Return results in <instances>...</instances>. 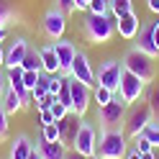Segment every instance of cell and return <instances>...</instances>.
Instances as JSON below:
<instances>
[{
  "mask_svg": "<svg viewBox=\"0 0 159 159\" xmlns=\"http://www.w3.org/2000/svg\"><path fill=\"white\" fill-rule=\"evenodd\" d=\"M126 152H128V146H126L123 128H103L100 136H98L95 157L98 159H123Z\"/></svg>",
  "mask_w": 159,
  "mask_h": 159,
  "instance_id": "1",
  "label": "cell"
},
{
  "mask_svg": "<svg viewBox=\"0 0 159 159\" xmlns=\"http://www.w3.org/2000/svg\"><path fill=\"white\" fill-rule=\"evenodd\" d=\"M82 28H85V36L90 39L93 44H105V41H111L113 34H116V18H113V16L87 13Z\"/></svg>",
  "mask_w": 159,
  "mask_h": 159,
  "instance_id": "2",
  "label": "cell"
},
{
  "mask_svg": "<svg viewBox=\"0 0 159 159\" xmlns=\"http://www.w3.org/2000/svg\"><path fill=\"white\" fill-rule=\"evenodd\" d=\"M152 105L149 103H134V105H128V111H126V118H123V134L126 139H136L139 134L146 128V123H152Z\"/></svg>",
  "mask_w": 159,
  "mask_h": 159,
  "instance_id": "3",
  "label": "cell"
},
{
  "mask_svg": "<svg viewBox=\"0 0 159 159\" xmlns=\"http://www.w3.org/2000/svg\"><path fill=\"white\" fill-rule=\"evenodd\" d=\"M123 62V69L126 72L136 75L139 80H144V82H152V80L157 77V67H154V57H149L144 52H139V49L134 46L131 52H126V57L121 59Z\"/></svg>",
  "mask_w": 159,
  "mask_h": 159,
  "instance_id": "4",
  "label": "cell"
},
{
  "mask_svg": "<svg viewBox=\"0 0 159 159\" xmlns=\"http://www.w3.org/2000/svg\"><path fill=\"white\" fill-rule=\"evenodd\" d=\"M126 111L128 105L121 100V95L113 93V100L98 108V118H100V126L103 128H123V118H126Z\"/></svg>",
  "mask_w": 159,
  "mask_h": 159,
  "instance_id": "5",
  "label": "cell"
},
{
  "mask_svg": "<svg viewBox=\"0 0 159 159\" xmlns=\"http://www.w3.org/2000/svg\"><path fill=\"white\" fill-rule=\"evenodd\" d=\"M144 80H139L136 75H131V72H126L123 69V75H121V82H118V95H121V100L126 103V105H134V103H139L141 100V95H144Z\"/></svg>",
  "mask_w": 159,
  "mask_h": 159,
  "instance_id": "6",
  "label": "cell"
},
{
  "mask_svg": "<svg viewBox=\"0 0 159 159\" xmlns=\"http://www.w3.org/2000/svg\"><path fill=\"white\" fill-rule=\"evenodd\" d=\"M72 149L80 152L82 157H93L95 154V149H98V131H95V126L90 121H80V128H77Z\"/></svg>",
  "mask_w": 159,
  "mask_h": 159,
  "instance_id": "7",
  "label": "cell"
},
{
  "mask_svg": "<svg viewBox=\"0 0 159 159\" xmlns=\"http://www.w3.org/2000/svg\"><path fill=\"white\" fill-rule=\"evenodd\" d=\"M69 77L77 80V82H82V85H87V87H95V85H98V77H95L93 67H90V59H87L85 52H80V49H77V54H75V59H72Z\"/></svg>",
  "mask_w": 159,
  "mask_h": 159,
  "instance_id": "8",
  "label": "cell"
},
{
  "mask_svg": "<svg viewBox=\"0 0 159 159\" xmlns=\"http://www.w3.org/2000/svg\"><path fill=\"white\" fill-rule=\"evenodd\" d=\"M121 75H123V62L118 59H105V62L98 67V85L108 87V90H118V82H121Z\"/></svg>",
  "mask_w": 159,
  "mask_h": 159,
  "instance_id": "9",
  "label": "cell"
},
{
  "mask_svg": "<svg viewBox=\"0 0 159 159\" xmlns=\"http://www.w3.org/2000/svg\"><path fill=\"white\" fill-rule=\"evenodd\" d=\"M69 93H72V113L82 118L90 108V100H93V87H87L82 82L69 77Z\"/></svg>",
  "mask_w": 159,
  "mask_h": 159,
  "instance_id": "10",
  "label": "cell"
},
{
  "mask_svg": "<svg viewBox=\"0 0 159 159\" xmlns=\"http://www.w3.org/2000/svg\"><path fill=\"white\" fill-rule=\"evenodd\" d=\"M41 28H44V34L52 39V41L62 39L64 31H67V13H62L59 8L46 11V13H44V21H41Z\"/></svg>",
  "mask_w": 159,
  "mask_h": 159,
  "instance_id": "11",
  "label": "cell"
},
{
  "mask_svg": "<svg viewBox=\"0 0 159 159\" xmlns=\"http://www.w3.org/2000/svg\"><path fill=\"white\" fill-rule=\"evenodd\" d=\"M52 46H54L57 59H59V72L64 77H69V67H72V59L77 54V46L72 41H67V39H57V41H52Z\"/></svg>",
  "mask_w": 159,
  "mask_h": 159,
  "instance_id": "12",
  "label": "cell"
},
{
  "mask_svg": "<svg viewBox=\"0 0 159 159\" xmlns=\"http://www.w3.org/2000/svg\"><path fill=\"white\" fill-rule=\"evenodd\" d=\"M139 28H141V21H139V16H136L134 11L116 18V31H118L121 39H136Z\"/></svg>",
  "mask_w": 159,
  "mask_h": 159,
  "instance_id": "13",
  "label": "cell"
},
{
  "mask_svg": "<svg viewBox=\"0 0 159 159\" xmlns=\"http://www.w3.org/2000/svg\"><path fill=\"white\" fill-rule=\"evenodd\" d=\"M80 121H82V118L75 116V113H69L67 118L57 121V126H59V139H62V144H64V146H72V144H75V136H77Z\"/></svg>",
  "mask_w": 159,
  "mask_h": 159,
  "instance_id": "14",
  "label": "cell"
},
{
  "mask_svg": "<svg viewBox=\"0 0 159 159\" xmlns=\"http://www.w3.org/2000/svg\"><path fill=\"white\" fill-rule=\"evenodd\" d=\"M136 49L149 57H159V49L154 44V34H152V23H141V28L136 34Z\"/></svg>",
  "mask_w": 159,
  "mask_h": 159,
  "instance_id": "15",
  "label": "cell"
},
{
  "mask_svg": "<svg viewBox=\"0 0 159 159\" xmlns=\"http://www.w3.org/2000/svg\"><path fill=\"white\" fill-rule=\"evenodd\" d=\"M26 52H28V41H26V39H16V41L11 44V49L5 52V69H16V67H21Z\"/></svg>",
  "mask_w": 159,
  "mask_h": 159,
  "instance_id": "16",
  "label": "cell"
},
{
  "mask_svg": "<svg viewBox=\"0 0 159 159\" xmlns=\"http://www.w3.org/2000/svg\"><path fill=\"white\" fill-rule=\"evenodd\" d=\"M39 154H41V159H64L67 157V146L62 141H46V139L39 136Z\"/></svg>",
  "mask_w": 159,
  "mask_h": 159,
  "instance_id": "17",
  "label": "cell"
},
{
  "mask_svg": "<svg viewBox=\"0 0 159 159\" xmlns=\"http://www.w3.org/2000/svg\"><path fill=\"white\" fill-rule=\"evenodd\" d=\"M39 54H41V69H44V75H57L59 72V59H57L54 46L46 44V46L39 49Z\"/></svg>",
  "mask_w": 159,
  "mask_h": 159,
  "instance_id": "18",
  "label": "cell"
},
{
  "mask_svg": "<svg viewBox=\"0 0 159 159\" xmlns=\"http://www.w3.org/2000/svg\"><path fill=\"white\" fill-rule=\"evenodd\" d=\"M34 144H31V139L28 136H16V141L11 144V159H28L34 152Z\"/></svg>",
  "mask_w": 159,
  "mask_h": 159,
  "instance_id": "19",
  "label": "cell"
},
{
  "mask_svg": "<svg viewBox=\"0 0 159 159\" xmlns=\"http://www.w3.org/2000/svg\"><path fill=\"white\" fill-rule=\"evenodd\" d=\"M0 103H3V108H5V113H8V116H13V113H18V111L23 108V98L18 95L16 90H11V87H8Z\"/></svg>",
  "mask_w": 159,
  "mask_h": 159,
  "instance_id": "20",
  "label": "cell"
},
{
  "mask_svg": "<svg viewBox=\"0 0 159 159\" xmlns=\"http://www.w3.org/2000/svg\"><path fill=\"white\" fill-rule=\"evenodd\" d=\"M21 69H34V72H44V69H41V54H39V49H31V46H28V52H26L23 62H21Z\"/></svg>",
  "mask_w": 159,
  "mask_h": 159,
  "instance_id": "21",
  "label": "cell"
},
{
  "mask_svg": "<svg viewBox=\"0 0 159 159\" xmlns=\"http://www.w3.org/2000/svg\"><path fill=\"white\" fill-rule=\"evenodd\" d=\"M93 100L98 103V108H103V105H108L113 100V90H108V87H103V85H95L93 87Z\"/></svg>",
  "mask_w": 159,
  "mask_h": 159,
  "instance_id": "22",
  "label": "cell"
},
{
  "mask_svg": "<svg viewBox=\"0 0 159 159\" xmlns=\"http://www.w3.org/2000/svg\"><path fill=\"white\" fill-rule=\"evenodd\" d=\"M44 95H49V75H41V77H39L36 87L31 90V100H34V103H39Z\"/></svg>",
  "mask_w": 159,
  "mask_h": 159,
  "instance_id": "23",
  "label": "cell"
},
{
  "mask_svg": "<svg viewBox=\"0 0 159 159\" xmlns=\"http://www.w3.org/2000/svg\"><path fill=\"white\" fill-rule=\"evenodd\" d=\"M108 3H111V16H113V18L134 11V3H131V0H108Z\"/></svg>",
  "mask_w": 159,
  "mask_h": 159,
  "instance_id": "24",
  "label": "cell"
},
{
  "mask_svg": "<svg viewBox=\"0 0 159 159\" xmlns=\"http://www.w3.org/2000/svg\"><path fill=\"white\" fill-rule=\"evenodd\" d=\"M139 136H144L152 146H159V121H152V123H146V128Z\"/></svg>",
  "mask_w": 159,
  "mask_h": 159,
  "instance_id": "25",
  "label": "cell"
},
{
  "mask_svg": "<svg viewBox=\"0 0 159 159\" xmlns=\"http://www.w3.org/2000/svg\"><path fill=\"white\" fill-rule=\"evenodd\" d=\"M87 13H95V16H111V3H108V0H90Z\"/></svg>",
  "mask_w": 159,
  "mask_h": 159,
  "instance_id": "26",
  "label": "cell"
},
{
  "mask_svg": "<svg viewBox=\"0 0 159 159\" xmlns=\"http://www.w3.org/2000/svg\"><path fill=\"white\" fill-rule=\"evenodd\" d=\"M57 100L62 103V105H67V108H69V113H72V93H69V77L64 80V85H62V90H59Z\"/></svg>",
  "mask_w": 159,
  "mask_h": 159,
  "instance_id": "27",
  "label": "cell"
},
{
  "mask_svg": "<svg viewBox=\"0 0 159 159\" xmlns=\"http://www.w3.org/2000/svg\"><path fill=\"white\" fill-rule=\"evenodd\" d=\"M39 77H41V72H34V69H23V85H26V90L31 93L36 82H39Z\"/></svg>",
  "mask_w": 159,
  "mask_h": 159,
  "instance_id": "28",
  "label": "cell"
},
{
  "mask_svg": "<svg viewBox=\"0 0 159 159\" xmlns=\"http://www.w3.org/2000/svg\"><path fill=\"white\" fill-rule=\"evenodd\" d=\"M41 139H46V141H62L59 139V126L57 123H49L41 128Z\"/></svg>",
  "mask_w": 159,
  "mask_h": 159,
  "instance_id": "29",
  "label": "cell"
},
{
  "mask_svg": "<svg viewBox=\"0 0 159 159\" xmlns=\"http://www.w3.org/2000/svg\"><path fill=\"white\" fill-rule=\"evenodd\" d=\"M8 131H11V123H8V113H5L3 103H0V141H5V139H8Z\"/></svg>",
  "mask_w": 159,
  "mask_h": 159,
  "instance_id": "30",
  "label": "cell"
},
{
  "mask_svg": "<svg viewBox=\"0 0 159 159\" xmlns=\"http://www.w3.org/2000/svg\"><path fill=\"white\" fill-rule=\"evenodd\" d=\"M49 111H52L54 121H62V118H67V116H69V108H67V105H62L59 100H57V103H54L52 108H49Z\"/></svg>",
  "mask_w": 159,
  "mask_h": 159,
  "instance_id": "31",
  "label": "cell"
},
{
  "mask_svg": "<svg viewBox=\"0 0 159 159\" xmlns=\"http://www.w3.org/2000/svg\"><path fill=\"white\" fill-rule=\"evenodd\" d=\"M134 141H136V144H134V149H139V154H144V152H152V149H154V146L149 144V141H146L144 136H136Z\"/></svg>",
  "mask_w": 159,
  "mask_h": 159,
  "instance_id": "32",
  "label": "cell"
},
{
  "mask_svg": "<svg viewBox=\"0 0 159 159\" xmlns=\"http://www.w3.org/2000/svg\"><path fill=\"white\" fill-rule=\"evenodd\" d=\"M57 8H59V11H62V13H72V11H77V8H75V0H57Z\"/></svg>",
  "mask_w": 159,
  "mask_h": 159,
  "instance_id": "33",
  "label": "cell"
},
{
  "mask_svg": "<svg viewBox=\"0 0 159 159\" xmlns=\"http://www.w3.org/2000/svg\"><path fill=\"white\" fill-rule=\"evenodd\" d=\"M39 121H41V126H49V123H57L54 121V116H52V111H39Z\"/></svg>",
  "mask_w": 159,
  "mask_h": 159,
  "instance_id": "34",
  "label": "cell"
},
{
  "mask_svg": "<svg viewBox=\"0 0 159 159\" xmlns=\"http://www.w3.org/2000/svg\"><path fill=\"white\" fill-rule=\"evenodd\" d=\"M146 103L152 105L154 113H159V90H152V93H149V100H146Z\"/></svg>",
  "mask_w": 159,
  "mask_h": 159,
  "instance_id": "35",
  "label": "cell"
},
{
  "mask_svg": "<svg viewBox=\"0 0 159 159\" xmlns=\"http://www.w3.org/2000/svg\"><path fill=\"white\" fill-rule=\"evenodd\" d=\"M5 90H8V75L0 69V100H3V95H5Z\"/></svg>",
  "mask_w": 159,
  "mask_h": 159,
  "instance_id": "36",
  "label": "cell"
},
{
  "mask_svg": "<svg viewBox=\"0 0 159 159\" xmlns=\"http://www.w3.org/2000/svg\"><path fill=\"white\" fill-rule=\"evenodd\" d=\"M152 34H154V44L159 49V21H152Z\"/></svg>",
  "mask_w": 159,
  "mask_h": 159,
  "instance_id": "37",
  "label": "cell"
},
{
  "mask_svg": "<svg viewBox=\"0 0 159 159\" xmlns=\"http://www.w3.org/2000/svg\"><path fill=\"white\" fill-rule=\"evenodd\" d=\"M146 8H149L152 13H157V16H159V0H146Z\"/></svg>",
  "mask_w": 159,
  "mask_h": 159,
  "instance_id": "38",
  "label": "cell"
},
{
  "mask_svg": "<svg viewBox=\"0 0 159 159\" xmlns=\"http://www.w3.org/2000/svg\"><path fill=\"white\" fill-rule=\"evenodd\" d=\"M75 8L77 11H87L90 8V0H75Z\"/></svg>",
  "mask_w": 159,
  "mask_h": 159,
  "instance_id": "39",
  "label": "cell"
},
{
  "mask_svg": "<svg viewBox=\"0 0 159 159\" xmlns=\"http://www.w3.org/2000/svg\"><path fill=\"white\" fill-rule=\"evenodd\" d=\"M64 159H87V157H82L80 152H75V149H72V152H67V157H64Z\"/></svg>",
  "mask_w": 159,
  "mask_h": 159,
  "instance_id": "40",
  "label": "cell"
},
{
  "mask_svg": "<svg viewBox=\"0 0 159 159\" xmlns=\"http://www.w3.org/2000/svg\"><path fill=\"white\" fill-rule=\"evenodd\" d=\"M141 159H157V152H154V149H152V152H144Z\"/></svg>",
  "mask_w": 159,
  "mask_h": 159,
  "instance_id": "41",
  "label": "cell"
},
{
  "mask_svg": "<svg viewBox=\"0 0 159 159\" xmlns=\"http://www.w3.org/2000/svg\"><path fill=\"white\" fill-rule=\"evenodd\" d=\"M28 159H41V154H39V149H34V152H31V157H28Z\"/></svg>",
  "mask_w": 159,
  "mask_h": 159,
  "instance_id": "42",
  "label": "cell"
},
{
  "mask_svg": "<svg viewBox=\"0 0 159 159\" xmlns=\"http://www.w3.org/2000/svg\"><path fill=\"white\" fill-rule=\"evenodd\" d=\"M0 67H5V52L0 49Z\"/></svg>",
  "mask_w": 159,
  "mask_h": 159,
  "instance_id": "43",
  "label": "cell"
},
{
  "mask_svg": "<svg viewBox=\"0 0 159 159\" xmlns=\"http://www.w3.org/2000/svg\"><path fill=\"white\" fill-rule=\"evenodd\" d=\"M3 39H5V28L0 26V44H3Z\"/></svg>",
  "mask_w": 159,
  "mask_h": 159,
  "instance_id": "44",
  "label": "cell"
},
{
  "mask_svg": "<svg viewBox=\"0 0 159 159\" xmlns=\"http://www.w3.org/2000/svg\"><path fill=\"white\" fill-rule=\"evenodd\" d=\"M87 159H98V157H95V154H93V157H87Z\"/></svg>",
  "mask_w": 159,
  "mask_h": 159,
  "instance_id": "45",
  "label": "cell"
},
{
  "mask_svg": "<svg viewBox=\"0 0 159 159\" xmlns=\"http://www.w3.org/2000/svg\"><path fill=\"white\" fill-rule=\"evenodd\" d=\"M157 159H159V157H157Z\"/></svg>",
  "mask_w": 159,
  "mask_h": 159,
  "instance_id": "46",
  "label": "cell"
}]
</instances>
